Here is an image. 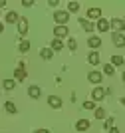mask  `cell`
Here are the masks:
<instances>
[{
  "instance_id": "obj_23",
  "label": "cell",
  "mask_w": 125,
  "mask_h": 133,
  "mask_svg": "<svg viewBox=\"0 0 125 133\" xmlns=\"http://www.w3.org/2000/svg\"><path fill=\"white\" fill-rule=\"evenodd\" d=\"M123 64H125V60H123V58H121V56H113V58H111V66H123Z\"/></svg>"
},
{
  "instance_id": "obj_10",
  "label": "cell",
  "mask_w": 125,
  "mask_h": 133,
  "mask_svg": "<svg viewBox=\"0 0 125 133\" xmlns=\"http://www.w3.org/2000/svg\"><path fill=\"white\" fill-rule=\"evenodd\" d=\"M105 97V89L103 88H93V91H91V99L93 101H101Z\"/></svg>"
},
{
  "instance_id": "obj_34",
  "label": "cell",
  "mask_w": 125,
  "mask_h": 133,
  "mask_svg": "<svg viewBox=\"0 0 125 133\" xmlns=\"http://www.w3.org/2000/svg\"><path fill=\"white\" fill-rule=\"evenodd\" d=\"M6 6V0H0V8H4Z\"/></svg>"
},
{
  "instance_id": "obj_36",
  "label": "cell",
  "mask_w": 125,
  "mask_h": 133,
  "mask_svg": "<svg viewBox=\"0 0 125 133\" xmlns=\"http://www.w3.org/2000/svg\"><path fill=\"white\" fill-rule=\"evenodd\" d=\"M119 101H121V103H123V105H125V97H121V99H119Z\"/></svg>"
},
{
  "instance_id": "obj_3",
  "label": "cell",
  "mask_w": 125,
  "mask_h": 133,
  "mask_svg": "<svg viewBox=\"0 0 125 133\" xmlns=\"http://www.w3.org/2000/svg\"><path fill=\"white\" fill-rule=\"evenodd\" d=\"M109 28H113L115 32H121V34H123V30H125V22L121 20V18H111V20H109Z\"/></svg>"
},
{
  "instance_id": "obj_4",
  "label": "cell",
  "mask_w": 125,
  "mask_h": 133,
  "mask_svg": "<svg viewBox=\"0 0 125 133\" xmlns=\"http://www.w3.org/2000/svg\"><path fill=\"white\" fill-rule=\"evenodd\" d=\"M111 40H113V46H117V48H123L125 46V36L121 32H113Z\"/></svg>"
},
{
  "instance_id": "obj_19",
  "label": "cell",
  "mask_w": 125,
  "mask_h": 133,
  "mask_svg": "<svg viewBox=\"0 0 125 133\" xmlns=\"http://www.w3.org/2000/svg\"><path fill=\"white\" fill-rule=\"evenodd\" d=\"M40 56H42V60H52V58H54V52L50 50V48H42V50H40Z\"/></svg>"
},
{
  "instance_id": "obj_32",
  "label": "cell",
  "mask_w": 125,
  "mask_h": 133,
  "mask_svg": "<svg viewBox=\"0 0 125 133\" xmlns=\"http://www.w3.org/2000/svg\"><path fill=\"white\" fill-rule=\"evenodd\" d=\"M34 133H50V129H36Z\"/></svg>"
},
{
  "instance_id": "obj_9",
  "label": "cell",
  "mask_w": 125,
  "mask_h": 133,
  "mask_svg": "<svg viewBox=\"0 0 125 133\" xmlns=\"http://www.w3.org/2000/svg\"><path fill=\"white\" fill-rule=\"evenodd\" d=\"M95 30H99V32H107V30H111V28H109V20L99 18L97 22H95Z\"/></svg>"
},
{
  "instance_id": "obj_13",
  "label": "cell",
  "mask_w": 125,
  "mask_h": 133,
  "mask_svg": "<svg viewBox=\"0 0 125 133\" xmlns=\"http://www.w3.org/2000/svg\"><path fill=\"white\" fill-rule=\"evenodd\" d=\"M80 26H82L85 32H93V30H95V24H91V20H87V18H80Z\"/></svg>"
},
{
  "instance_id": "obj_28",
  "label": "cell",
  "mask_w": 125,
  "mask_h": 133,
  "mask_svg": "<svg viewBox=\"0 0 125 133\" xmlns=\"http://www.w3.org/2000/svg\"><path fill=\"white\" fill-rule=\"evenodd\" d=\"M68 48H70L71 52H76V50H77V42H76L74 38H70V40H68Z\"/></svg>"
},
{
  "instance_id": "obj_24",
  "label": "cell",
  "mask_w": 125,
  "mask_h": 133,
  "mask_svg": "<svg viewBox=\"0 0 125 133\" xmlns=\"http://www.w3.org/2000/svg\"><path fill=\"white\" fill-rule=\"evenodd\" d=\"M101 74H105V76H113V74H115V68L111 66V64H105V66H103V72H101Z\"/></svg>"
},
{
  "instance_id": "obj_22",
  "label": "cell",
  "mask_w": 125,
  "mask_h": 133,
  "mask_svg": "<svg viewBox=\"0 0 125 133\" xmlns=\"http://www.w3.org/2000/svg\"><path fill=\"white\" fill-rule=\"evenodd\" d=\"M2 88H4L6 91H12V89L16 88V82H14V79H4V82H2Z\"/></svg>"
},
{
  "instance_id": "obj_37",
  "label": "cell",
  "mask_w": 125,
  "mask_h": 133,
  "mask_svg": "<svg viewBox=\"0 0 125 133\" xmlns=\"http://www.w3.org/2000/svg\"><path fill=\"white\" fill-rule=\"evenodd\" d=\"M123 83H125V72H123Z\"/></svg>"
},
{
  "instance_id": "obj_18",
  "label": "cell",
  "mask_w": 125,
  "mask_h": 133,
  "mask_svg": "<svg viewBox=\"0 0 125 133\" xmlns=\"http://www.w3.org/2000/svg\"><path fill=\"white\" fill-rule=\"evenodd\" d=\"M18 20H20V16H18L14 10H10L8 14H6V24H16Z\"/></svg>"
},
{
  "instance_id": "obj_15",
  "label": "cell",
  "mask_w": 125,
  "mask_h": 133,
  "mask_svg": "<svg viewBox=\"0 0 125 133\" xmlns=\"http://www.w3.org/2000/svg\"><path fill=\"white\" fill-rule=\"evenodd\" d=\"M28 95H30L32 99H38L40 95H42V89H40L38 85H30V88H28Z\"/></svg>"
},
{
  "instance_id": "obj_14",
  "label": "cell",
  "mask_w": 125,
  "mask_h": 133,
  "mask_svg": "<svg viewBox=\"0 0 125 133\" xmlns=\"http://www.w3.org/2000/svg\"><path fill=\"white\" fill-rule=\"evenodd\" d=\"M87 46H89L91 50H97L99 46H101V38H99V36H89V40H87Z\"/></svg>"
},
{
  "instance_id": "obj_8",
  "label": "cell",
  "mask_w": 125,
  "mask_h": 133,
  "mask_svg": "<svg viewBox=\"0 0 125 133\" xmlns=\"http://www.w3.org/2000/svg\"><path fill=\"white\" fill-rule=\"evenodd\" d=\"M16 26H18V34H20V36H26L28 34V20L26 18H20L16 22Z\"/></svg>"
},
{
  "instance_id": "obj_33",
  "label": "cell",
  "mask_w": 125,
  "mask_h": 133,
  "mask_svg": "<svg viewBox=\"0 0 125 133\" xmlns=\"http://www.w3.org/2000/svg\"><path fill=\"white\" fill-rule=\"evenodd\" d=\"M109 133H119V129H117V127H111V129H109Z\"/></svg>"
},
{
  "instance_id": "obj_20",
  "label": "cell",
  "mask_w": 125,
  "mask_h": 133,
  "mask_svg": "<svg viewBox=\"0 0 125 133\" xmlns=\"http://www.w3.org/2000/svg\"><path fill=\"white\" fill-rule=\"evenodd\" d=\"M4 109L8 111V113H12V115H14V113H18V107H16V103H14V101H6V103H4Z\"/></svg>"
},
{
  "instance_id": "obj_35",
  "label": "cell",
  "mask_w": 125,
  "mask_h": 133,
  "mask_svg": "<svg viewBox=\"0 0 125 133\" xmlns=\"http://www.w3.org/2000/svg\"><path fill=\"white\" fill-rule=\"evenodd\" d=\"M2 32H4V24L0 22V34H2Z\"/></svg>"
},
{
  "instance_id": "obj_6",
  "label": "cell",
  "mask_w": 125,
  "mask_h": 133,
  "mask_svg": "<svg viewBox=\"0 0 125 133\" xmlns=\"http://www.w3.org/2000/svg\"><path fill=\"white\" fill-rule=\"evenodd\" d=\"M87 79H89L91 83H95V85H97V83H101V79H103V74H101V72H95V70H93V72L87 74Z\"/></svg>"
},
{
  "instance_id": "obj_21",
  "label": "cell",
  "mask_w": 125,
  "mask_h": 133,
  "mask_svg": "<svg viewBox=\"0 0 125 133\" xmlns=\"http://www.w3.org/2000/svg\"><path fill=\"white\" fill-rule=\"evenodd\" d=\"M18 50H20V54H26V52L30 50V42H28V40H20V44H18Z\"/></svg>"
},
{
  "instance_id": "obj_1",
  "label": "cell",
  "mask_w": 125,
  "mask_h": 133,
  "mask_svg": "<svg viewBox=\"0 0 125 133\" xmlns=\"http://www.w3.org/2000/svg\"><path fill=\"white\" fill-rule=\"evenodd\" d=\"M54 20H56L58 26H65L68 20H70V12L68 10H56L54 12Z\"/></svg>"
},
{
  "instance_id": "obj_26",
  "label": "cell",
  "mask_w": 125,
  "mask_h": 133,
  "mask_svg": "<svg viewBox=\"0 0 125 133\" xmlns=\"http://www.w3.org/2000/svg\"><path fill=\"white\" fill-rule=\"evenodd\" d=\"M93 111H95V117H97V119H103L105 117V109L103 107H95Z\"/></svg>"
},
{
  "instance_id": "obj_16",
  "label": "cell",
  "mask_w": 125,
  "mask_h": 133,
  "mask_svg": "<svg viewBox=\"0 0 125 133\" xmlns=\"http://www.w3.org/2000/svg\"><path fill=\"white\" fill-rule=\"evenodd\" d=\"M89 125H91V123H89V119H77L76 129H77V131H87V129H89Z\"/></svg>"
},
{
  "instance_id": "obj_2",
  "label": "cell",
  "mask_w": 125,
  "mask_h": 133,
  "mask_svg": "<svg viewBox=\"0 0 125 133\" xmlns=\"http://www.w3.org/2000/svg\"><path fill=\"white\" fill-rule=\"evenodd\" d=\"M26 76H28V74H26V68H24V64L20 62V66L14 70V82H24Z\"/></svg>"
},
{
  "instance_id": "obj_29",
  "label": "cell",
  "mask_w": 125,
  "mask_h": 133,
  "mask_svg": "<svg viewBox=\"0 0 125 133\" xmlns=\"http://www.w3.org/2000/svg\"><path fill=\"white\" fill-rule=\"evenodd\" d=\"M103 127L107 129V131H109V129H111V127H113V119H111V117H109V119H105V123H103Z\"/></svg>"
},
{
  "instance_id": "obj_7",
  "label": "cell",
  "mask_w": 125,
  "mask_h": 133,
  "mask_svg": "<svg viewBox=\"0 0 125 133\" xmlns=\"http://www.w3.org/2000/svg\"><path fill=\"white\" fill-rule=\"evenodd\" d=\"M68 34H70V30H68V26H56V28H54V36H56V38H58V40L65 38Z\"/></svg>"
},
{
  "instance_id": "obj_25",
  "label": "cell",
  "mask_w": 125,
  "mask_h": 133,
  "mask_svg": "<svg viewBox=\"0 0 125 133\" xmlns=\"http://www.w3.org/2000/svg\"><path fill=\"white\" fill-rule=\"evenodd\" d=\"M80 10V2H68V12H77Z\"/></svg>"
},
{
  "instance_id": "obj_11",
  "label": "cell",
  "mask_w": 125,
  "mask_h": 133,
  "mask_svg": "<svg viewBox=\"0 0 125 133\" xmlns=\"http://www.w3.org/2000/svg\"><path fill=\"white\" fill-rule=\"evenodd\" d=\"M101 18V8H87V20H99Z\"/></svg>"
},
{
  "instance_id": "obj_27",
  "label": "cell",
  "mask_w": 125,
  "mask_h": 133,
  "mask_svg": "<svg viewBox=\"0 0 125 133\" xmlns=\"http://www.w3.org/2000/svg\"><path fill=\"white\" fill-rule=\"evenodd\" d=\"M83 109H95V101H93V99L83 101Z\"/></svg>"
},
{
  "instance_id": "obj_38",
  "label": "cell",
  "mask_w": 125,
  "mask_h": 133,
  "mask_svg": "<svg viewBox=\"0 0 125 133\" xmlns=\"http://www.w3.org/2000/svg\"><path fill=\"white\" fill-rule=\"evenodd\" d=\"M123 22H125V18H123Z\"/></svg>"
},
{
  "instance_id": "obj_5",
  "label": "cell",
  "mask_w": 125,
  "mask_h": 133,
  "mask_svg": "<svg viewBox=\"0 0 125 133\" xmlns=\"http://www.w3.org/2000/svg\"><path fill=\"white\" fill-rule=\"evenodd\" d=\"M87 62H89V66H97L99 62H101V58H99V52H97V50H91L89 54H87Z\"/></svg>"
},
{
  "instance_id": "obj_30",
  "label": "cell",
  "mask_w": 125,
  "mask_h": 133,
  "mask_svg": "<svg viewBox=\"0 0 125 133\" xmlns=\"http://www.w3.org/2000/svg\"><path fill=\"white\" fill-rule=\"evenodd\" d=\"M22 6L30 8V6H34V0H22Z\"/></svg>"
},
{
  "instance_id": "obj_12",
  "label": "cell",
  "mask_w": 125,
  "mask_h": 133,
  "mask_svg": "<svg viewBox=\"0 0 125 133\" xmlns=\"http://www.w3.org/2000/svg\"><path fill=\"white\" fill-rule=\"evenodd\" d=\"M48 105L52 107V109H60L62 107V99L58 97V95H50L48 97Z\"/></svg>"
},
{
  "instance_id": "obj_31",
  "label": "cell",
  "mask_w": 125,
  "mask_h": 133,
  "mask_svg": "<svg viewBox=\"0 0 125 133\" xmlns=\"http://www.w3.org/2000/svg\"><path fill=\"white\" fill-rule=\"evenodd\" d=\"M58 4H60L58 0H50V2H48V6H52V8H56V6H58Z\"/></svg>"
},
{
  "instance_id": "obj_17",
  "label": "cell",
  "mask_w": 125,
  "mask_h": 133,
  "mask_svg": "<svg viewBox=\"0 0 125 133\" xmlns=\"http://www.w3.org/2000/svg\"><path fill=\"white\" fill-rule=\"evenodd\" d=\"M50 50H52V52L64 50V42H62V40H58V38H54V40H52V44H50Z\"/></svg>"
}]
</instances>
